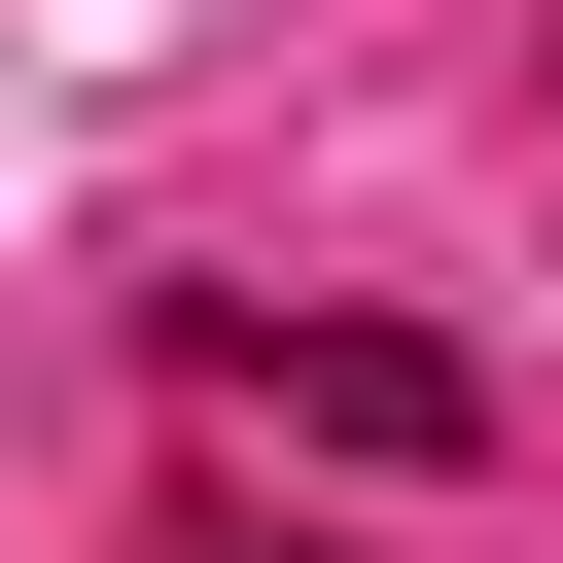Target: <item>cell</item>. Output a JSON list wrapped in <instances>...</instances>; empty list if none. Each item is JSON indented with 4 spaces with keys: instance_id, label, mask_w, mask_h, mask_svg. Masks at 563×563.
<instances>
[{
    "instance_id": "1",
    "label": "cell",
    "mask_w": 563,
    "mask_h": 563,
    "mask_svg": "<svg viewBox=\"0 0 563 563\" xmlns=\"http://www.w3.org/2000/svg\"><path fill=\"white\" fill-rule=\"evenodd\" d=\"M211 387H246V422H317V457H493V387H457L422 317H211Z\"/></svg>"
}]
</instances>
